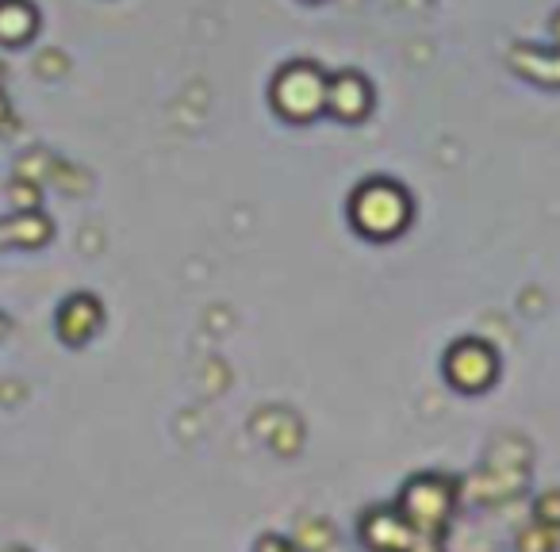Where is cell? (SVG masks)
I'll return each instance as SVG.
<instances>
[{
  "label": "cell",
  "mask_w": 560,
  "mask_h": 552,
  "mask_svg": "<svg viewBox=\"0 0 560 552\" xmlns=\"http://www.w3.org/2000/svg\"><path fill=\"white\" fill-rule=\"evenodd\" d=\"M353 223L373 238H388L407 223V200L396 185L388 180H373L353 196Z\"/></svg>",
  "instance_id": "6da1fadb"
},
{
  "label": "cell",
  "mask_w": 560,
  "mask_h": 552,
  "mask_svg": "<svg viewBox=\"0 0 560 552\" xmlns=\"http://www.w3.org/2000/svg\"><path fill=\"white\" fill-rule=\"evenodd\" d=\"M445 376L457 384L460 391H480L495 380V353L483 342H457L445 357Z\"/></svg>",
  "instance_id": "7a4b0ae2"
},
{
  "label": "cell",
  "mask_w": 560,
  "mask_h": 552,
  "mask_svg": "<svg viewBox=\"0 0 560 552\" xmlns=\"http://www.w3.org/2000/svg\"><path fill=\"white\" fill-rule=\"evenodd\" d=\"M404 506H407V518H411V526L438 529L445 521V514H450V483L427 475V480H419V483H411V488H407Z\"/></svg>",
  "instance_id": "3957f363"
},
{
  "label": "cell",
  "mask_w": 560,
  "mask_h": 552,
  "mask_svg": "<svg viewBox=\"0 0 560 552\" xmlns=\"http://www.w3.org/2000/svg\"><path fill=\"white\" fill-rule=\"evenodd\" d=\"M35 24H39V16H35L32 4H24V0H0V43H9V47L27 43L35 35Z\"/></svg>",
  "instance_id": "277c9868"
},
{
  "label": "cell",
  "mask_w": 560,
  "mask_h": 552,
  "mask_svg": "<svg viewBox=\"0 0 560 552\" xmlns=\"http://www.w3.org/2000/svg\"><path fill=\"white\" fill-rule=\"evenodd\" d=\"M81 307H85V296L70 300V304L62 307V319H58V322H73V319H78V327H70V334H66V342H85V338L93 334L96 319H101V312H96V307L89 315H81Z\"/></svg>",
  "instance_id": "5b68a950"
}]
</instances>
